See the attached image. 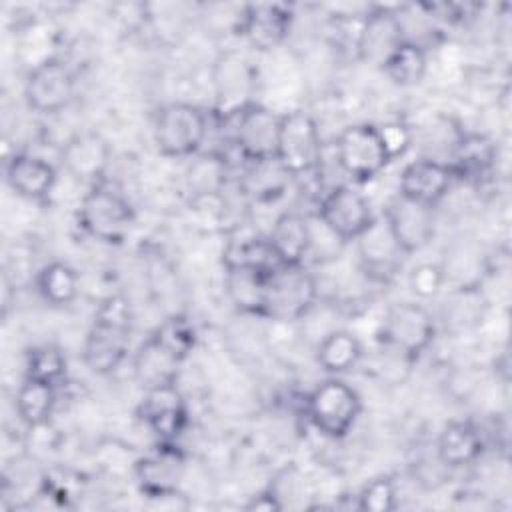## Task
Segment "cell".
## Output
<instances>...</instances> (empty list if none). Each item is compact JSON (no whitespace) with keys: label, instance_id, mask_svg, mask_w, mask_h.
I'll return each instance as SVG.
<instances>
[{"label":"cell","instance_id":"6da1fadb","mask_svg":"<svg viewBox=\"0 0 512 512\" xmlns=\"http://www.w3.org/2000/svg\"><path fill=\"white\" fill-rule=\"evenodd\" d=\"M130 334V302L120 294L104 298L94 312V320L82 348V358L88 370L100 376L112 374L128 354Z\"/></svg>","mask_w":512,"mask_h":512},{"label":"cell","instance_id":"7a4b0ae2","mask_svg":"<svg viewBox=\"0 0 512 512\" xmlns=\"http://www.w3.org/2000/svg\"><path fill=\"white\" fill-rule=\"evenodd\" d=\"M362 412L358 392L340 378L320 382L306 396V416L310 424L326 438L340 440L356 424Z\"/></svg>","mask_w":512,"mask_h":512},{"label":"cell","instance_id":"3957f363","mask_svg":"<svg viewBox=\"0 0 512 512\" xmlns=\"http://www.w3.org/2000/svg\"><path fill=\"white\" fill-rule=\"evenodd\" d=\"M436 338L432 314L414 302L390 304L378 328V340L408 360L422 356Z\"/></svg>","mask_w":512,"mask_h":512},{"label":"cell","instance_id":"277c9868","mask_svg":"<svg viewBox=\"0 0 512 512\" xmlns=\"http://www.w3.org/2000/svg\"><path fill=\"white\" fill-rule=\"evenodd\" d=\"M132 222L134 208L130 202L120 192L108 188L102 182L90 186L78 206L80 228L104 244L122 242Z\"/></svg>","mask_w":512,"mask_h":512},{"label":"cell","instance_id":"5b68a950","mask_svg":"<svg viewBox=\"0 0 512 512\" xmlns=\"http://www.w3.org/2000/svg\"><path fill=\"white\" fill-rule=\"evenodd\" d=\"M322 160V138L316 120L304 110L280 114L276 162L288 176L312 174Z\"/></svg>","mask_w":512,"mask_h":512},{"label":"cell","instance_id":"8992f818","mask_svg":"<svg viewBox=\"0 0 512 512\" xmlns=\"http://www.w3.org/2000/svg\"><path fill=\"white\" fill-rule=\"evenodd\" d=\"M316 296H318L316 280L304 268V264L300 266L282 264L268 276L262 316L278 322L300 320L312 310Z\"/></svg>","mask_w":512,"mask_h":512},{"label":"cell","instance_id":"52a82bcc","mask_svg":"<svg viewBox=\"0 0 512 512\" xmlns=\"http://www.w3.org/2000/svg\"><path fill=\"white\" fill-rule=\"evenodd\" d=\"M208 132L204 112L188 102H170L158 110L154 140L158 150L170 158L194 156Z\"/></svg>","mask_w":512,"mask_h":512},{"label":"cell","instance_id":"ba28073f","mask_svg":"<svg viewBox=\"0 0 512 512\" xmlns=\"http://www.w3.org/2000/svg\"><path fill=\"white\" fill-rule=\"evenodd\" d=\"M340 168L356 182L376 178L392 160L374 124H354L340 132L336 140Z\"/></svg>","mask_w":512,"mask_h":512},{"label":"cell","instance_id":"9c48e42d","mask_svg":"<svg viewBox=\"0 0 512 512\" xmlns=\"http://www.w3.org/2000/svg\"><path fill=\"white\" fill-rule=\"evenodd\" d=\"M186 472V456L176 442H160L134 464V478L150 500L172 498Z\"/></svg>","mask_w":512,"mask_h":512},{"label":"cell","instance_id":"30bf717a","mask_svg":"<svg viewBox=\"0 0 512 512\" xmlns=\"http://www.w3.org/2000/svg\"><path fill=\"white\" fill-rule=\"evenodd\" d=\"M228 120H234L232 140L244 160L266 162L276 158L280 130L278 114L256 102H250L236 114L228 116Z\"/></svg>","mask_w":512,"mask_h":512},{"label":"cell","instance_id":"8fae6325","mask_svg":"<svg viewBox=\"0 0 512 512\" xmlns=\"http://www.w3.org/2000/svg\"><path fill=\"white\" fill-rule=\"evenodd\" d=\"M318 218L342 242L356 240L376 220L366 196L352 186L332 188L320 202Z\"/></svg>","mask_w":512,"mask_h":512},{"label":"cell","instance_id":"7c38bea8","mask_svg":"<svg viewBox=\"0 0 512 512\" xmlns=\"http://www.w3.org/2000/svg\"><path fill=\"white\" fill-rule=\"evenodd\" d=\"M24 98L38 114H56L74 98V76L58 58L36 64L24 84Z\"/></svg>","mask_w":512,"mask_h":512},{"label":"cell","instance_id":"4fadbf2b","mask_svg":"<svg viewBox=\"0 0 512 512\" xmlns=\"http://www.w3.org/2000/svg\"><path fill=\"white\" fill-rule=\"evenodd\" d=\"M138 416L160 442H176L188 424V406L176 382H172L144 390Z\"/></svg>","mask_w":512,"mask_h":512},{"label":"cell","instance_id":"5bb4252c","mask_svg":"<svg viewBox=\"0 0 512 512\" xmlns=\"http://www.w3.org/2000/svg\"><path fill=\"white\" fill-rule=\"evenodd\" d=\"M384 220L406 254L422 250L436 232L434 206L408 200L400 194L388 204Z\"/></svg>","mask_w":512,"mask_h":512},{"label":"cell","instance_id":"9a60e30c","mask_svg":"<svg viewBox=\"0 0 512 512\" xmlns=\"http://www.w3.org/2000/svg\"><path fill=\"white\" fill-rule=\"evenodd\" d=\"M362 270L378 282H388L402 266L406 252L396 242L386 220H374L368 230L356 238Z\"/></svg>","mask_w":512,"mask_h":512},{"label":"cell","instance_id":"2e32d148","mask_svg":"<svg viewBox=\"0 0 512 512\" xmlns=\"http://www.w3.org/2000/svg\"><path fill=\"white\" fill-rule=\"evenodd\" d=\"M404 24L400 16L390 8L370 10L356 38V52L364 62L382 66L384 60L404 42Z\"/></svg>","mask_w":512,"mask_h":512},{"label":"cell","instance_id":"e0dca14e","mask_svg":"<svg viewBox=\"0 0 512 512\" xmlns=\"http://www.w3.org/2000/svg\"><path fill=\"white\" fill-rule=\"evenodd\" d=\"M110 158V144L98 132H78L62 148V164L66 172L74 180L90 186L102 182Z\"/></svg>","mask_w":512,"mask_h":512},{"label":"cell","instance_id":"ac0fdd59","mask_svg":"<svg viewBox=\"0 0 512 512\" xmlns=\"http://www.w3.org/2000/svg\"><path fill=\"white\" fill-rule=\"evenodd\" d=\"M292 28V12L282 4L244 6L238 30L258 50H272L286 40Z\"/></svg>","mask_w":512,"mask_h":512},{"label":"cell","instance_id":"d6986e66","mask_svg":"<svg viewBox=\"0 0 512 512\" xmlns=\"http://www.w3.org/2000/svg\"><path fill=\"white\" fill-rule=\"evenodd\" d=\"M454 180V174L448 164L432 158H420L404 166L398 182V194L434 206L442 200Z\"/></svg>","mask_w":512,"mask_h":512},{"label":"cell","instance_id":"ffe728a7","mask_svg":"<svg viewBox=\"0 0 512 512\" xmlns=\"http://www.w3.org/2000/svg\"><path fill=\"white\" fill-rule=\"evenodd\" d=\"M6 180L10 188L26 200H46L58 180L56 168L32 154H14L6 162Z\"/></svg>","mask_w":512,"mask_h":512},{"label":"cell","instance_id":"44dd1931","mask_svg":"<svg viewBox=\"0 0 512 512\" xmlns=\"http://www.w3.org/2000/svg\"><path fill=\"white\" fill-rule=\"evenodd\" d=\"M484 450L482 432L466 420L448 422L436 440V458L446 468L472 464Z\"/></svg>","mask_w":512,"mask_h":512},{"label":"cell","instance_id":"7402d4cb","mask_svg":"<svg viewBox=\"0 0 512 512\" xmlns=\"http://www.w3.org/2000/svg\"><path fill=\"white\" fill-rule=\"evenodd\" d=\"M268 242L286 266H300L310 250V222L298 212H282L268 234Z\"/></svg>","mask_w":512,"mask_h":512},{"label":"cell","instance_id":"603a6c76","mask_svg":"<svg viewBox=\"0 0 512 512\" xmlns=\"http://www.w3.org/2000/svg\"><path fill=\"white\" fill-rule=\"evenodd\" d=\"M224 270V286L230 302L240 312L262 316L270 272H262L250 266H224Z\"/></svg>","mask_w":512,"mask_h":512},{"label":"cell","instance_id":"cb8c5ba5","mask_svg":"<svg viewBox=\"0 0 512 512\" xmlns=\"http://www.w3.org/2000/svg\"><path fill=\"white\" fill-rule=\"evenodd\" d=\"M496 162V144L484 134H462L454 146L450 166L454 178L480 180L490 174Z\"/></svg>","mask_w":512,"mask_h":512},{"label":"cell","instance_id":"d4e9b609","mask_svg":"<svg viewBox=\"0 0 512 512\" xmlns=\"http://www.w3.org/2000/svg\"><path fill=\"white\" fill-rule=\"evenodd\" d=\"M180 364L182 362L176 356H172L164 346H160L152 336H148L146 342L134 354L132 368L140 386L148 390L154 386L176 382Z\"/></svg>","mask_w":512,"mask_h":512},{"label":"cell","instance_id":"484cf974","mask_svg":"<svg viewBox=\"0 0 512 512\" xmlns=\"http://www.w3.org/2000/svg\"><path fill=\"white\" fill-rule=\"evenodd\" d=\"M364 356V346L348 330H332L326 334L316 350V360L320 368L328 374H346L354 370Z\"/></svg>","mask_w":512,"mask_h":512},{"label":"cell","instance_id":"4316f807","mask_svg":"<svg viewBox=\"0 0 512 512\" xmlns=\"http://www.w3.org/2000/svg\"><path fill=\"white\" fill-rule=\"evenodd\" d=\"M54 408H56V386L24 376V382L16 392L18 418L28 428H44L48 426L54 414Z\"/></svg>","mask_w":512,"mask_h":512},{"label":"cell","instance_id":"83f0119b","mask_svg":"<svg viewBox=\"0 0 512 512\" xmlns=\"http://www.w3.org/2000/svg\"><path fill=\"white\" fill-rule=\"evenodd\" d=\"M218 100L224 118L236 114L240 108L250 104L248 88H250V74L246 64L240 58L226 56L220 62V72L216 76Z\"/></svg>","mask_w":512,"mask_h":512},{"label":"cell","instance_id":"f1b7e54d","mask_svg":"<svg viewBox=\"0 0 512 512\" xmlns=\"http://www.w3.org/2000/svg\"><path fill=\"white\" fill-rule=\"evenodd\" d=\"M384 74L396 86H416L424 80L428 70V58L420 44L412 40H404L380 66Z\"/></svg>","mask_w":512,"mask_h":512},{"label":"cell","instance_id":"f546056e","mask_svg":"<svg viewBox=\"0 0 512 512\" xmlns=\"http://www.w3.org/2000/svg\"><path fill=\"white\" fill-rule=\"evenodd\" d=\"M36 290L52 306H68L78 294V276L66 262H50L36 274Z\"/></svg>","mask_w":512,"mask_h":512},{"label":"cell","instance_id":"4dcf8cb0","mask_svg":"<svg viewBox=\"0 0 512 512\" xmlns=\"http://www.w3.org/2000/svg\"><path fill=\"white\" fill-rule=\"evenodd\" d=\"M150 336L180 362H184L190 356L198 340L194 324L182 314H172L166 320H162Z\"/></svg>","mask_w":512,"mask_h":512},{"label":"cell","instance_id":"1f68e13d","mask_svg":"<svg viewBox=\"0 0 512 512\" xmlns=\"http://www.w3.org/2000/svg\"><path fill=\"white\" fill-rule=\"evenodd\" d=\"M26 378L58 386L66 376V356L54 344H40L26 352Z\"/></svg>","mask_w":512,"mask_h":512},{"label":"cell","instance_id":"d6a6232c","mask_svg":"<svg viewBox=\"0 0 512 512\" xmlns=\"http://www.w3.org/2000/svg\"><path fill=\"white\" fill-rule=\"evenodd\" d=\"M226 182V158L218 154H208L194 164H190L186 174V184L196 196H212L222 190Z\"/></svg>","mask_w":512,"mask_h":512},{"label":"cell","instance_id":"836d02e7","mask_svg":"<svg viewBox=\"0 0 512 512\" xmlns=\"http://www.w3.org/2000/svg\"><path fill=\"white\" fill-rule=\"evenodd\" d=\"M358 510L364 512H390L398 504V492L396 484L390 476H376L370 482L364 484V488L358 492Z\"/></svg>","mask_w":512,"mask_h":512},{"label":"cell","instance_id":"e575fe53","mask_svg":"<svg viewBox=\"0 0 512 512\" xmlns=\"http://www.w3.org/2000/svg\"><path fill=\"white\" fill-rule=\"evenodd\" d=\"M408 284H410V290L420 300H430V298L438 296V292L444 288L446 276H444V270L440 264L422 262L412 268V272L408 276Z\"/></svg>","mask_w":512,"mask_h":512},{"label":"cell","instance_id":"d590c367","mask_svg":"<svg viewBox=\"0 0 512 512\" xmlns=\"http://www.w3.org/2000/svg\"><path fill=\"white\" fill-rule=\"evenodd\" d=\"M378 130H380V136L388 150L390 160H396L398 156H402L412 144L410 128L402 122H388L384 126H378Z\"/></svg>","mask_w":512,"mask_h":512},{"label":"cell","instance_id":"8d00e7d4","mask_svg":"<svg viewBox=\"0 0 512 512\" xmlns=\"http://www.w3.org/2000/svg\"><path fill=\"white\" fill-rule=\"evenodd\" d=\"M246 510H282V506L278 498L272 494V490L266 488L260 494L252 496V500L246 504Z\"/></svg>","mask_w":512,"mask_h":512}]
</instances>
